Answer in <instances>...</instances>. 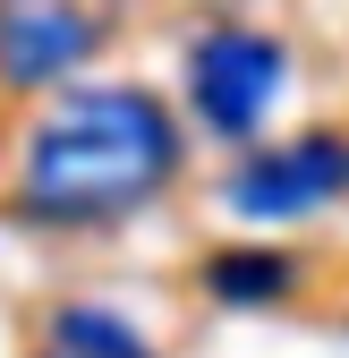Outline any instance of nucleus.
<instances>
[{"label": "nucleus", "instance_id": "4", "mask_svg": "<svg viewBox=\"0 0 349 358\" xmlns=\"http://www.w3.org/2000/svg\"><path fill=\"white\" fill-rule=\"evenodd\" d=\"M103 17L85 0H0V77L9 85H52L94 60Z\"/></svg>", "mask_w": 349, "mask_h": 358}, {"label": "nucleus", "instance_id": "2", "mask_svg": "<svg viewBox=\"0 0 349 358\" xmlns=\"http://www.w3.org/2000/svg\"><path fill=\"white\" fill-rule=\"evenodd\" d=\"M281 77H290V60H281L273 34L213 26V34H196V52H188V103H196V120L213 128V137H247V128L273 111Z\"/></svg>", "mask_w": 349, "mask_h": 358}, {"label": "nucleus", "instance_id": "6", "mask_svg": "<svg viewBox=\"0 0 349 358\" xmlns=\"http://www.w3.org/2000/svg\"><path fill=\"white\" fill-rule=\"evenodd\" d=\"M60 350L68 358H145V341L128 333L119 316H103V307H68V316H60Z\"/></svg>", "mask_w": 349, "mask_h": 358}, {"label": "nucleus", "instance_id": "5", "mask_svg": "<svg viewBox=\"0 0 349 358\" xmlns=\"http://www.w3.org/2000/svg\"><path fill=\"white\" fill-rule=\"evenodd\" d=\"M205 282L222 290V299H281L290 290V256H273V248H230V256L205 264Z\"/></svg>", "mask_w": 349, "mask_h": 358}, {"label": "nucleus", "instance_id": "3", "mask_svg": "<svg viewBox=\"0 0 349 358\" xmlns=\"http://www.w3.org/2000/svg\"><path fill=\"white\" fill-rule=\"evenodd\" d=\"M247 222H290V213H315L332 196H349V137H332V128H307V137H290V145H265V154H247L230 171V188H222Z\"/></svg>", "mask_w": 349, "mask_h": 358}, {"label": "nucleus", "instance_id": "1", "mask_svg": "<svg viewBox=\"0 0 349 358\" xmlns=\"http://www.w3.org/2000/svg\"><path fill=\"white\" fill-rule=\"evenodd\" d=\"M170 171H179V128L145 85H85L52 103L26 137L17 205L34 222H111L137 213Z\"/></svg>", "mask_w": 349, "mask_h": 358}]
</instances>
